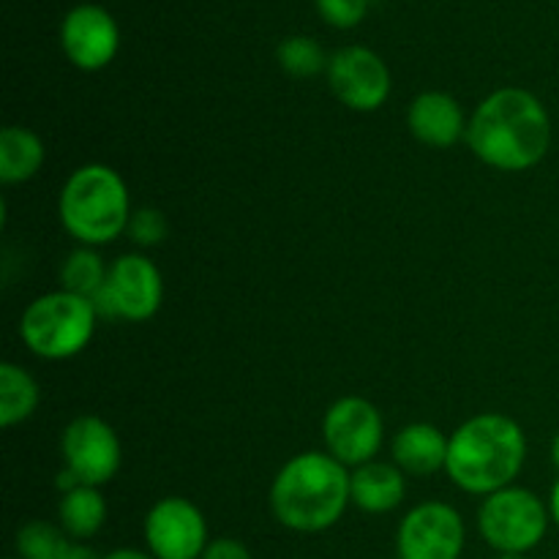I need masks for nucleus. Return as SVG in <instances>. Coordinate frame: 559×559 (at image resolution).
I'll list each match as a JSON object with an SVG mask.
<instances>
[{"mask_svg":"<svg viewBox=\"0 0 559 559\" xmlns=\"http://www.w3.org/2000/svg\"><path fill=\"white\" fill-rule=\"evenodd\" d=\"M467 142L489 167L519 173L546 156L551 145V120L544 104L522 87L491 93L467 126Z\"/></svg>","mask_w":559,"mask_h":559,"instance_id":"obj_1","label":"nucleus"},{"mask_svg":"<svg viewBox=\"0 0 559 559\" xmlns=\"http://www.w3.org/2000/svg\"><path fill=\"white\" fill-rule=\"evenodd\" d=\"M527 442L516 420L506 415H478L448 442L445 469L459 489L469 495H495L508 489L522 473Z\"/></svg>","mask_w":559,"mask_h":559,"instance_id":"obj_2","label":"nucleus"},{"mask_svg":"<svg viewBox=\"0 0 559 559\" xmlns=\"http://www.w3.org/2000/svg\"><path fill=\"white\" fill-rule=\"evenodd\" d=\"M349 497V475L328 453H300L289 459L271 489V508L295 533H322L342 519Z\"/></svg>","mask_w":559,"mask_h":559,"instance_id":"obj_3","label":"nucleus"},{"mask_svg":"<svg viewBox=\"0 0 559 559\" xmlns=\"http://www.w3.org/2000/svg\"><path fill=\"white\" fill-rule=\"evenodd\" d=\"M60 222L85 246H102L129 229V191L112 167H80L60 191Z\"/></svg>","mask_w":559,"mask_h":559,"instance_id":"obj_4","label":"nucleus"},{"mask_svg":"<svg viewBox=\"0 0 559 559\" xmlns=\"http://www.w3.org/2000/svg\"><path fill=\"white\" fill-rule=\"evenodd\" d=\"M96 309L74 293H49L33 300L20 322L22 342L38 358L63 360L82 353L96 331Z\"/></svg>","mask_w":559,"mask_h":559,"instance_id":"obj_5","label":"nucleus"},{"mask_svg":"<svg viewBox=\"0 0 559 559\" xmlns=\"http://www.w3.org/2000/svg\"><path fill=\"white\" fill-rule=\"evenodd\" d=\"M478 524L491 549L500 555H524L544 540L549 511L538 495L508 486L486 497L478 511Z\"/></svg>","mask_w":559,"mask_h":559,"instance_id":"obj_6","label":"nucleus"},{"mask_svg":"<svg viewBox=\"0 0 559 559\" xmlns=\"http://www.w3.org/2000/svg\"><path fill=\"white\" fill-rule=\"evenodd\" d=\"M325 445L344 467L369 464L382 445V418L366 399L347 396L333 404L322 424Z\"/></svg>","mask_w":559,"mask_h":559,"instance_id":"obj_7","label":"nucleus"},{"mask_svg":"<svg viewBox=\"0 0 559 559\" xmlns=\"http://www.w3.org/2000/svg\"><path fill=\"white\" fill-rule=\"evenodd\" d=\"M147 549L156 559H200L207 549V524L194 502L167 497L145 519Z\"/></svg>","mask_w":559,"mask_h":559,"instance_id":"obj_8","label":"nucleus"},{"mask_svg":"<svg viewBox=\"0 0 559 559\" xmlns=\"http://www.w3.org/2000/svg\"><path fill=\"white\" fill-rule=\"evenodd\" d=\"M402 559H459L464 551V522L445 502H424L399 527Z\"/></svg>","mask_w":559,"mask_h":559,"instance_id":"obj_9","label":"nucleus"},{"mask_svg":"<svg viewBox=\"0 0 559 559\" xmlns=\"http://www.w3.org/2000/svg\"><path fill=\"white\" fill-rule=\"evenodd\" d=\"M63 456L80 486H102L120 467V442L112 426L102 418L82 415L63 431Z\"/></svg>","mask_w":559,"mask_h":559,"instance_id":"obj_10","label":"nucleus"},{"mask_svg":"<svg viewBox=\"0 0 559 559\" xmlns=\"http://www.w3.org/2000/svg\"><path fill=\"white\" fill-rule=\"evenodd\" d=\"M328 80L338 102L358 112L382 107L391 93V71L377 52L366 47H344L328 63Z\"/></svg>","mask_w":559,"mask_h":559,"instance_id":"obj_11","label":"nucleus"},{"mask_svg":"<svg viewBox=\"0 0 559 559\" xmlns=\"http://www.w3.org/2000/svg\"><path fill=\"white\" fill-rule=\"evenodd\" d=\"M60 41H63L71 63L85 71H96L115 58L120 33L107 9L82 3L66 14L63 27H60Z\"/></svg>","mask_w":559,"mask_h":559,"instance_id":"obj_12","label":"nucleus"},{"mask_svg":"<svg viewBox=\"0 0 559 559\" xmlns=\"http://www.w3.org/2000/svg\"><path fill=\"white\" fill-rule=\"evenodd\" d=\"M107 289L112 295V304L118 317L131 322L151 320L162 306L164 284L162 273L147 257L123 254L109 267Z\"/></svg>","mask_w":559,"mask_h":559,"instance_id":"obj_13","label":"nucleus"},{"mask_svg":"<svg viewBox=\"0 0 559 559\" xmlns=\"http://www.w3.org/2000/svg\"><path fill=\"white\" fill-rule=\"evenodd\" d=\"M409 131L431 147H451L464 134L462 107L448 93H420L407 112Z\"/></svg>","mask_w":559,"mask_h":559,"instance_id":"obj_14","label":"nucleus"},{"mask_svg":"<svg viewBox=\"0 0 559 559\" xmlns=\"http://www.w3.org/2000/svg\"><path fill=\"white\" fill-rule=\"evenodd\" d=\"M402 473L393 464L385 462H369L360 464L353 475H349V497L355 506L366 513H388L404 500Z\"/></svg>","mask_w":559,"mask_h":559,"instance_id":"obj_15","label":"nucleus"},{"mask_svg":"<svg viewBox=\"0 0 559 559\" xmlns=\"http://www.w3.org/2000/svg\"><path fill=\"white\" fill-rule=\"evenodd\" d=\"M448 442L437 426L409 424L393 440V459L413 475H435L448 462Z\"/></svg>","mask_w":559,"mask_h":559,"instance_id":"obj_16","label":"nucleus"},{"mask_svg":"<svg viewBox=\"0 0 559 559\" xmlns=\"http://www.w3.org/2000/svg\"><path fill=\"white\" fill-rule=\"evenodd\" d=\"M44 164V145L33 131L9 126L0 131V180L25 183Z\"/></svg>","mask_w":559,"mask_h":559,"instance_id":"obj_17","label":"nucleus"},{"mask_svg":"<svg viewBox=\"0 0 559 559\" xmlns=\"http://www.w3.org/2000/svg\"><path fill=\"white\" fill-rule=\"evenodd\" d=\"M58 516L60 527H63V533H69L71 538H93V535L104 527L107 502H104L102 491H98L96 486H76V489L66 491L63 495Z\"/></svg>","mask_w":559,"mask_h":559,"instance_id":"obj_18","label":"nucleus"},{"mask_svg":"<svg viewBox=\"0 0 559 559\" xmlns=\"http://www.w3.org/2000/svg\"><path fill=\"white\" fill-rule=\"evenodd\" d=\"M38 404V388L25 369L14 364L0 366V426H14L31 418Z\"/></svg>","mask_w":559,"mask_h":559,"instance_id":"obj_19","label":"nucleus"},{"mask_svg":"<svg viewBox=\"0 0 559 559\" xmlns=\"http://www.w3.org/2000/svg\"><path fill=\"white\" fill-rule=\"evenodd\" d=\"M107 276L109 273H107V267H104L102 257H98L91 246H85V249H76L74 254L66 260L63 273H60L66 293L82 295V298H87V300H91L93 295H96L98 289L107 284Z\"/></svg>","mask_w":559,"mask_h":559,"instance_id":"obj_20","label":"nucleus"},{"mask_svg":"<svg viewBox=\"0 0 559 559\" xmlns=\"http://www.w3.org/2000/svg\"><path fill=\"white\" fill-rule=\"evenodd\" d=\"M63 530L47 522H27L16 533V555L20 559H60L69 549Z\"/></svg>","mask_w":559,"mask_h":559,"instance_id":"obj_21","label":"nucleus"},{"mask_svg":"<svg viewBox=\"0 0 559 559\" xmlns=\"http://www.w3.org/2000/svg\"><path fill=\"white\" fill-rule=\"evenodd\" d=\"M278 63L293 76H314L328 66L320 44L309 36H293L278 47Z\"/></svg>","mask_w":559,"mask_h":559,"instance_id":"obj_22","label":"nucleus"},{"mask_svg":"<svg viewBox=\"0 0 559 559\" xmlns=\"http://www.w3.org/2000/svg\"><path fill=\"white\" fill-rule=\"evenodd\" d=\"M371 0H317L322 20L336 27H353L366 16Z\"/></svg>","mask_w":559,"mask_h":559,"instance_id":"obj_23","label":"nucleus"},{"mask_svg":"<svg viewBox=\"0 0 559 559\" xmlns=\"http://www.w3.org/2000/svg\"><path fill=\"white\" fill-rule=\"evenodd\" d=\"M129 235L140 246L162 243L164 235H167V218H164L158 211H153V207L136 211L129 222Z\"/></svg>","mask_w":559,"mask_h":559,"instance_id":"obj_24","label":"nucleus"},{"mask_svg":"<svg viewBox=\"0 0 559 559\" xmlns=\"http://www.w3.org/2000/svg\"><path fill=\"white\" fill-rule=\"evenodd\" d=\"M200 559H251V555L240 540L218 538L213 544H207V549L202 551Z\"/></svg>","mask_w":559,"mask_h":559,"instance_id":"obj_25","label":"nucleus"},{"mask_svg":"<svg viewBox=\"0 0 559 559\" xmlns=\"http://www.w3.org/2000/svg\"><path fill=\"white\" fill-rule=\"evenodd\" d=\"M60 559H98L96 555H93L91 549H87V546H76V544H71L69 549L63 551V557Z\"/></svg>","mask_w":559,"mask_h":559,"instance_id":"obj_26","label":"nucleus"},{"mask_svg":"<svg viewBox=\"0 0 559 559\" xmlns=\"http://www.w3.org/2000/svg\"><path fill=\"white\" fill-rule=\"evenodd\" d=\"M104 559H156L153 555H145V551H136V549H118L112 555H107Z\"/></svg>","mask_w":559,"mask_h":559,"instance_id":"obj_27","label":"nucleus"},{"mask_svg":"<svg viewBox=\"0 0 559 559\" xmlns=\"http://www.w3.org/2000/svg\"><path fill=\"white\" fill-rule=\"evenodd\" d=\"M551 519L559 524V480L555 484V489H551Z\"/></svg>","mask_w":559,"mask_h":559,"instance_id":"obj_28","label":"nucleus"},{"mask_svg":"<svg viewBox=\"0 0 559 559\" xmlns=\"http://www.w3.org/2000/svg\"><path fill=\"white\" fill-rule=\"evenodd\" d=\"M551 456H555V464H557V467H559V435H557L555 445H551Z\"/></svg>","mask_w":559,"mask_h":559,"instance_id":"obj_29","label":"nucleus"},{"mask_svg":"<svg viewBox=\"0 0 559 559\" xmlns=\"http://www.w3.org/2000/svg\"><path fill=\"white\" fill-rule=\"evenodd\" d=\"M497 559H524L522 555H500Z\"/></svg>","mask_w":559,"mask_h":559,"instance_id":"obj_30","label":"nucleus"},{"mask_svg":"<svg viewBox=\"0 0 559 559\" xmlns=\"http://www.w3.org/2000/svg\"><path fill=\"white\" fill-rule=\"evenodd\" d=\"M16 559H20V557H16Z\"/></svg>","mask_w":559,"mask_h":559,"instance_id":"obj_31","label":"nucleus"}]
</instances>
